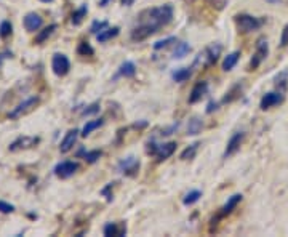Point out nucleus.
I'll return each mask as SVG.
<instances>
[{
	"label": "nucleus",
	"mask_w": 288,
	"mask_h": 237,
	"mask_svg": "<svg viewBox=\"0 0 288 237\" xmlns=\"http://www.w3.org/2000/svg\"><path fill=\"white\" fill-rule=\"evenodd\" d=\"M119 168H120V172H122L123 175L133 176V175H136V172L139 170V162H138V159H135L133 156H130L125 160L120 162Z\"/></svg>",
	"instance_id": "12"
},
{
	"label": "nucleus",
	"mask_w": 288,
	"mask_h": 237,
	"mask_svg": "<svg viewBox=\"0 0 288 237\" xmlns=\"http://www.w3.org/2000/svg\"><path fill=\"white\" fill-rule=\"evenodd\" d=\"M135 3V0H122V5H125V7H130V5H133Z\"/></svg>",
	"instance_id": "44"
},
{
	"label": "nucleus",
	"mask_w": 288,
	"mask_h": 237,
	"mask_svg": "<svg viewBox=\"0 0 288 237\" xmlns=\"http://www.w3.org/2000/svg\"><path fill=\"white\" fill-rule=\"evenodd\" d=\"M239 58H240V51H234V53L227 55L223 61V69L224 71H232V67L237 64Z\"/></svg>",
	"instance_id": "21"
},
{
	"label": "nucleus",
	"mask_w": 288,
	"mask_h": 237,
	"mask_svg": "<svg viewBox=\"0 0 288 237\" xmlns=\"http://www.w3.org/2000/svg\"><path fill=\"white\" fill-rule=\"evenodd\" d=\"M213 7H216L218 10H221L224 7V3H226V0H210Z\"/></svg>",
	"instance_id": "40"
},
{
	"label": "nucleus",
	"mask_w": 288,
	"mask_h": 237,
	"mask_svg": "<svg viewBox=\"0 0 288 237\" xmlns=\"http://www.w3.org/2000/svg\"><path fill=\"white\" fill-rule=\"evenodd\" d=\"M287 82H288V74L287 72H282V74H279V76L275 77V85L279 87L280 90H285Z\"/></svg>",
	"instance_id": "34"
},
{
	"label": "nucleus",
	"mask_w": 288,
	"mask_h": 237,
	"mask_svg": "<svg viewBox=\"0 0 288 237\" xmlns=\"http://www.w3.org/2000/svg\"><path fill=\"white\" fill-rule=\"evenodd\" d=\"M51 69H53V72L58 77L66 76L71 69V63L67 60V56L62 53H56L53 56V60H51Z\"/></svg>",
	"instance_id": "6"
},
{
	"label": "nucleus",
	"mask_w": 288,
	"mask_h": 237,
	"mask_svg": "<svg viewBox=\"0 0 288 237\" xmlns=\"http://www.w3.org/2000/svg\"><path fill=\"white\" fill-rule=\"evenodd\" d=\"M107 21H93V24H91V28H90V32L91 34H99L101 31H104L107 28Z\"/></svg>",
	"instance_id": "33"
},
{
	"label": "nucleus",
	"mask_w": 288,
	"mask_h": 237,
	"mask_svg": "<svg viewBox=\"0 0 288 237\" xmlns=\"http://www.w3.org/2000/svg\"><path fill=\"white\" fill-rule=\"evenodd\" d=\"M125 231H127L125 228L119 229L117 223H107L104 226V236H107V237H122L125 234Z\"/></svg>",
	"instance_id": "19"
},
{
	"label": "nucleus",
	"mask_w": 288,
	"mask_h": 237,
	"mask_svg": "<svg viewBox=\"0 0 288 237\" xmlns=\"http://www.w3.org/2000/svg\"><path fill=\"white\" fill-rule=\"evenodd\" d=\"M171 19H173V7L170 3L141 13V23L152 26V28H155L157 31H159L162 26L168 24Z\"/></svg>",
	"instance_id": "1"
},
{
	"label": "nucleus",
	"mask_w": 288,
	"mask_h": 237,
	"mask_svg": "<svg viewBox=\"0 0 288 237\" xmlns=\"http://www.w3.org/2000/svg\"><path fill=\"white\" fill-rule=\"evenodd\" d=\"M268 55H269L268 40H266L264 37H261V39H258V42H256V51H255V55H253V58H251V61H250V71L258 69L261 63H263L266 58H268Z\"/></svg>",
	"instance_id": "4"
},
{
	"label": "nucleus",
	"mask_w": 288,
	"mask_h": 237,
	"mask_svg": "<svg viewBox=\"0 0 288 237\" xmlns=\"http://www.w3.org/2000/svg\"><path fill=\"white\" fill-rule=\"evenodd\" d=\"M87 12H88V7H87V5H82L80 8H78V10H76V12L72 13L71 23L74 24V26H78V24H82L83 18L87 16Z\"/></svg>",
	"instance_id": "24"
},
{
	"label": "nucleus",
	"mask_w": 288,
	"mask_h": 237,
	"mask_svg": "<svg viewBox=\"0 0 288 237\" xmlns=\"http://www.w3.org/2000/svg\"><path fill=\"white\" fill-rule=\"evenodd\" d=\"M103 124H104L103 119H96V120H90V122H87L85 127H83V130H82V136H88L91 131H95L96 128L101 127Z\"/></svg>",
	"instance_id": "25"
},
{
	"label": "nucleus",
	"mask_w": 288,
	"mask_h": 237,
	"mask_svg": "<svg viewBox=\"0 0 288 237\" xmlns=\"http://www.w3.org/2000/svg\"><path fill=\"white\" fill-rule=\"evenodd\" d=\"M40 2H44V3H48V2H53V0H40Z\"/></svg>",
	"instance_id": "45"
},
{
	"label": "nucleus",
	"mask_w": 288,
	"mask_h": 237,
	"mask_svg": "<svg viewBox=\"0 0 288 237\" xmlns=\"http://www.w3.org/2000/svg\"><path fill=\"white\" fill-rule=\"evenodd\" d=\"M56 28L58 26L56 24H50V26H46L45 29H42L40 32L37 34V37L34 39V44H44V42L48 39V37L51 35L56 31Z\"/></svg>",
	"instance_id": "20"
},
{
	"label": "nucleus",
	"mask_w": 288,
	"mask_h": 237,
	"mask_svg": "<svg viewBox=\"0 0 288 237\" xmlns=\"http://www.w3.org/2000/svg\"><path fill=\"white\" fill-rule=\"evenodd\" d=\"M101 156H103L101 151H88V152H85V160L88 164H95Z\"/></svg>",
	"instance_id": "35"
},
{
	"label": "nucleus",
	"mask_w": 288,
	"mask_h": 237,
	"mask_svg": "<svg viewBox=\"0 0 288 237\" xmlns=\"http://www.w3.org/2000/svg\"><path fill=\"white\" fill-rule=\"evenodd\" d=\"M12 32H13L12 23H10V21H2V23H0V37L7 39L8 35H12Z\"/></svg>",
	"instance_id": "31"
},
{
	"label": "nucleus",
	"mask_w": 288,
	"mask_h": 237,
	"mask_svg": "<svg viewBox=\"0 0 288 237\" xmlns=\"http://www.w3.org/2000/svg\"><path fill=\"white\" fill-rule=\"evenodd\" d=\"M77 170H78L77 162L66 160V162H61V164H58L55 167V175L58 178H61V180H66V178H71L72 175H74Z\"/></svg>",
	"instance_id": "8"
},
{
	"label": "nucleus",
	"mask_w": 288,
	"mask_h": 237,
	"mask_svg": "<svg viewBox=\"0 0 288 237\" xmlns=\"http://www.w3.org/2000/svg\"><path fill=\"white\" fill-rule=\"evenodd\" d=\"M197 149H198V143H194L189 147H186V149L181 152V160H191V159H194V157H196Z\"/></svg>",
	"instance_id": "28"
},
{
	"label": "nucleus",
	"mask_w": 288,
	"mask_h": 237,
	"mask_svg": "<svg viewBox=\"0 0 288 237\" xmlns=\"http://www.w3.org/2000/svg\"><path fill=\"white\" fill-rule=\"evenodd\" d=\"M77 138H78V130H77V128L67 131L66 136H64V140H62V141H61V144H60V151L62 152V154H66V152H69V151L72 149V147H74Z\"/></svg>",
	"instance_id": "15"
},
{
	"label": "nucleus",
	"mask_w": 288,
	"mask_h": 237,
	"mask_svg": "<svg viewBox=\"0 0 288 237\" xmlns=\"http://www.w3.org/2000/svg\"><path fill=\"white\" fill-rule=\"evenodd\" d=\"M242 202V194H234V196H230L229 199H227V202H226V205L223 207V212H221V217H224V215H229V213H232L234 210H235V207Z\"/></svg>",
	"instance_id": "17"
},
{
	"label": "nucleus",
	"mask_w": 288,
	"mask_h": 237,
	"mask_svg": "<svg viewBox=\"0 0 288 237\" xmlns=\"http://www.w3.org/2000/svg\"><path fill=\"white\" fill-rule=\"evenodd\" d=\"M219 53H221V45H218V44L210 45L205 51H203V53L198 55L196 63H197V64H198V63H202L203 67H208V66H212V64H214V63L218 61Z\"/></svg>",
	"instance_id": "5"
},
{
	"label": "nucleus",
	"mask_w": 288,
	"mask_h": 237,
	"mask_svg": "<svg viewBox=\"0 0 288 237\" xmlns=\"http://www.w3.org/2000/svg\"><path fill=\"white\" fill-rule=\"evenodd\" d=\"M173 42H176V37H168V39H165V40L155 42V44H154V50H162V48H165V47H168L170 44H173Z\"/></svg>",
	"instance_id": "36"
},
{
	"label": "nucleus",
	"mask_w": 288,
	"mask_h": 237,
	"mask_svg": "<svg viewBox=\"0 0 288 237\" xmlns=\"http://www.w3.org/2000/svg\"><path fill=\"white\" fill-rule=\"evenodd\" d=\"M243 136H245L243 131H237V133L232 135V138H230L229 143H227L226 151H224V157H230L240 149V144H242V141H243Z\"/></svg>",
	"instance_id": "14"
},
{
	"label": "nucleus",
	"mask_w": 288,
	"mask_h": 237,
	"mask_svg": "<svg viewBox=\"0 0 288 237\" xmlns=\"http://www.w3.org/2000/svg\"><path fill=\"white\" fill-rule=\"evenodd\" d=\"M191 51V47L189 44H186V42H181V44L176 45L175 48V58H184L187 53Z\"/></svg>",
	"instance_id": "29"
},
{
	"label": "nucleus",
	"mask_w": 288,
	"mask_h": 237,
	"mask_svg": "<svg viewBox=\"0 0 288 237\" xmlns=\"http://www.w3.org/2000/svg\"><path fill=\"white\" fill-rule=\"evenodd\" d=\"M234 21H235L237 29L240 31V32H243V34L258 31L261 26H263V21H261L259 18L251 16V15H237V16L234 18Z\"/></svg>",
	"instance_id": "2"
},
{
	"label": "nucleus",
	"mask_w": 288,
	"mask_h": 237,
	"mask_svg": "<svg viewBox=\"0 0 288 237\" xmlns=\"http://www.w3.org/2000/svg\"><path fill=\"white\" fill-rule=\"evenodd\" d=\"M242 92H243V85L242 83H237V85H234L230 90L226 93V96L223 98V103H232L234 99H237V98H240V95H242Z\"/></svg>",
	"instance_id": "18"
},
{
	"label": "nucleus",
	"mask_w": 288,
	"mask_h": 237,
	"mask_svg": "<svg viewBox=\"0 0 288 237\" xmlns=\"http://www.w3.org/2000/svg\"><path fill=\"white\" fill-rule=\"evenodd\" d=\"M99 111V104L95 103V104H91V106H88V109H83V112L82 115H91V114H96Z\"/></svg>",
	"instance_id": "38"
},
{
	"label": "nucleus",
	"mask_w": 288,
	"mask_h": 237,
	"mask_svg": "<svg viewBox=\"0 0 288 237\" xmlns=\"http://www.w3.org/2000/svg\"><path fill=\"white\" fill-rule=\"evenodd\" d=\"M280 103H284V95L280 92H272V93H266L263 98H261V103H259V108L266 111V109H271L274 106H279Z\"/></svg>",
	"instance_id": "10"
},
{
	"label": "nucleus",
	"mask_w": 288,
	"mask_h": 237,
	"mask_svg": "<svg viewBox=\"0 0 288 237\" xmlns=\"http://www.w3.org/2000/svg\"><path fill=\"white\" fill-rule=\"evenodd\" d=\"M207 92H208V83L207 82H197L196 85H194L191 95H189V103L194 104V103L200 101V99L207 95Z\"/></svg>",
	"instance_id": "16"
},
{
	"label": "nucleus",
	"mask_w": 288,
	"mask_h": 237,
	"mask_svg": "<svg viewBox=\"0 0 288 237\" xmlns=\"http://www.w3.org/2000/svg\"><path fill=\"white\" fill-rule=\"evenodd\" d=\"M191 76H192V71L189 69V67H182V69H178L175 74H173V80L175 82H186Z\"/></svg>",
	"instance_id": "26"
},
{
	"label": "nucleus",
	"mask_w": 288,
	"mask_h": 237,
	"mask_svg": "<svg viewBox=\"0 0 288 237\" xmlns=\"http://www.w3.org/2000/svg\"><path fill=\"white\" fill-rule=\"evenodd\" d=\"M24 28L28 32H35V31H39L42 28V24H44V19H42L40 15L37 13H28L24 16Z\"/></svg>",
	"instance_id": "13"
},
{
	"label": "nucleus",
	"mask_w": 288,
	"mask_h": 237,
	"mask_svg": "<svg viewBox=\"0 0 288 237\" xmlns=\"http://www.w3.org/2000/svg\"><path fill=\"white\" fill-rule=\"evenodd\" d=\"M213 111H216V103H210V104H208V109H207V112L210 114V112H213Z\"/></svg>",
	"instance_id": "41"
},
{
	"label": "nucleus",
	"mask_w": 288,
	"mask_h": 237,
	"mask_svg": "<svg viewBox=\"0 0 288 237\" xmlns=\"http://www.w3.org/2000/svg\"><path fill=\"white\" fill-rule=\"evenodd\" d=\"M155 32H157L155 28H152V26H149V24H143V23H141L138 28H135L132 31V40H135V42H143V40H146L148 37H151V35L155 34Z\"/></svg>",
	"instance_id": "11"
},
{
	"label": "nucleus",
	"mask_w": 288,
	"mask_h": 237,
	"mask_svg": "<svg viewBox=\"0 0 288 237\" xmlns=\"http://www.w3.org/2000/svg\"><path fill=\"white\" fill-rule=\"evenodd\" d=\"M39 141L40 140L35 138V136H19V138H16L12 144L8 146V149L12 152L29 149V147H34L35 144H39Z\"/></svg>",
	"instance_id": "9"
},
{
	"label": "nucleus",
	"mask_w": 288,
	"mask_h": 237,
	"mask_svg": "<svg viewBox=\"0 0 288 237\" xmlns=\"http://www.w3.org/2000/svg\"><path fill=\"white\" fill-rule=\"evenodd\" d=\"M175 149H176V143H167V144H162V146L149 144L148 152L155 154L157 157H159V160H165V159H168L170 156H173Z\"/></svg>",
	"instance_id": "7"
},
{
	"label": "nucleus",
	"mask_w": 288,
	"mask_h": 237,
	"mask_svg": "<svg viewBox=\"0 0 288 237\" xmlns=\"http://www.w3.org/2000/svg\"><path fill=\"white\" fill-rule=\"evenodd\" d=\"M200 197H202V192L200 191H191V192H187L186 196H184L182 202H184V205H192V204H196Z\"/></svg>",
	"instance_id": "30"
},
{
	"label": "nucleus",
	"mask_w": 288,
	"mask_h": 237,
	"mask_svg": "<svg viewBox=\"0 0 288 237\" xmlns=\"http://www.w3.org/2000/svg\"><path fill=\"white\" fill-rule=\"evenodd\" d=\"M288 45V24L282 31V35H280V47H287Z\"/></svg>",
	"instance_id": "39"
},
{
	"label": "nucleus",
	"mask_w": 288,
	"mask_h": 237,
	"mask_svg": "<svg viewBox=\"0 0 288 237\" xmlns=\"http://www.w3.org/2000/svg\"><path fill=\"white\" fill-rule=\"evenodd\" d=\"M202 120L198 117H192L189 120V124H187V135H198L202 131Z\"/></svg>",
	"instance_id": "23"
},
{
	"label": "nucleus",
	"mask_w": 288,
	"mask_h": 237,
	"mask_svg": "<svg viewBox=\"0 0 288 237\" xmlns=\"http://www.w3.org/2000/svg\"><path fill=\"white\" fill-rule=\"evenodd\" d=\"M0 212H2V213H12V212H15V207L12 204L0 201Z\"/></svg>",
	"instance_id": "37"
},
{
	"label": "nucleus",
	"mask_w": 288,
	"mask_h": 237,
	"mask_svg": "<svg viewBox=\"0 0 288 237\" xmlns=\"http://www.w3.org/2000/svg\"><path fill=\"white\" fill-rule=\"evenodd\" d=\"M115 35H119V28H106L99 34H96V39H98V42H107V40L114 39Z\"/></svg>",
	"instance_id": "22"
},
{
	"label": "nucleus",
	"mask_w": 288,
	"mask_h": 237,
	"mask_svg": "<svg viewBox=\"0 0 288 237\" xmlns=\"http://www.w3.org/2000/svg\"><path fill=\"white\" fill-rule=\"evenodd\" d=\"M77 53L80 56H91L93 53H95V50L91 48V45L88 44V42H82V44L78 45V48H77Z\"/></svg>",
	"instance_id": "32"
},
{
	"label": "nucleus",
	"mask_w": 288,
	"mask_h": 237,
	"mask_svg": "<svg viewBox=\"0 0 288 237\" xmlns=\"http://www.w3.org/2000/svg\"><path fill=\"white\" fill-rule=\"evenodd\" d=\"M5 58H12V53H8V51H5V53H0V64H2V61Z\"/></svg>",
	"instance_id": "42"
},
{
	"label": "nucleus",
	"mask_w": 288,
	"mask_h": 237,
	"mask_svg": "<svg viewBox=\"0 0 288 237\" xmlns=\"http://www.w3.org/2000/svg\"><path fill=\"white\" fill-rule=\"evenodd\" d=\"M111 2H112V0H99V7H107Z\"/></svg>",
	"instance_id": "43"
},
{
	"label": "nucleus",
	"mask_w": 288,
	"mask_h": 237,
	"mask_svg": "<svg viewBox=\"0 0 288 237\" xmlns=\"http://www.w3.org/2000/svg\"><path fill=\"white\" fill-rule=\"evenodd\" d=\"M39 103H40V98L39 96H30L28 99H24V101L19 103L16 108H13L12 111H10V112H8V119L16 120V119L23 117V115H26V114L32 112V111L39 106Z\"/></svg>",
	"instance_id": "3"
},
{
	"label": "nucleus",
	"mask_w": 288,
	"mask_h": 237,
	"mask_svg": "<svg viewBox=\"0 0 288 237\" xmlns=\"http://www.w3.org/2000/svg\"><path fill=\"white\" fill-rule=\"evenodd\" d=\"M120 74H122L123 77H133L136 74V66L132 61H125L123 64L120 66Z\"/></svg>",
	"instance_id": "27"
}]
</instances>
